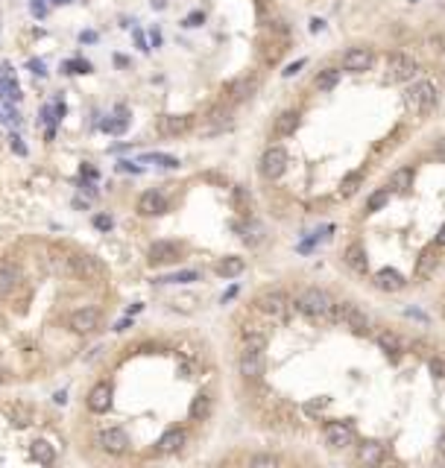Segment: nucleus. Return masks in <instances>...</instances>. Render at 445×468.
I'll return each mask as SVG.
<instances>
[{
	"label": "nucleus",
	"mask_w": 445,
	"mask_h": 468,
	"mask_svg": "<svg viewBox=\"0 0 445 468\" xmlns=\"http://www.w3.org/2000/svg\"><path fill=\"white\" fill-rule=\"evenodd\" d=\"M249 465L252 468H278V465H282V457H275V454H252Z\"/></svg>",
	"instance_id": "nucleus-34"
},
{
	"label": "nucleus",
	"mask_w": 445,
	"mask_h": 468,
	"mask_svg": "<svg viewBox=\"0 0 445 468\" xmlns=\"http://www.w3.org/2000/svg\"><path fill=\"white\" fill-rule=\"evenodd\" d=\"M437 246H445V223L439 226V231H437V240H434Z\"/></svg>",
	"instance_id": "nucleus-46"
},
{
	"label": "nucleus",
	"mask_w": 445,
	"mask_h": 468,
	"mask_svg": "<svg viewBox=\"0 0 445 468\" xmlns=\"http://www.w3.org/2000/svg\"><path fill=\"white\" fill-rule=\"evenodd\" d=\"M439 255H437V249H425L422 252V258H419V263H416V275L419 278H427V275H434V270L439 266Z\"/></svg>",
	"instance_id": "nucleus-26"
},
{
	"label": "nucleus",
	"mask_w": 445,
	"mask_h": 468,
	"mask_svg": "<svg viewBox=\"0 0 445 468\" xmlns=\"http://www.w3.org/2000/svg\"><path fill=\"white\" fill-rule=\"evenodd\" d=\"M345 266L349 270H355L357 275H367L369 273V258H367V249L360 246V243H352L349 249H345Z\"/></svg>",
	"instance_id": "nucleus-18"
},
{
	"label": "nucleus",
	"mask_w": 445,
	"mask_h": 468,
	"mask_svg": "<svg viewBox=\"0 0 445 468\" xmlns=\"http://www.w3.org/2000/svg\"><path fill=\"white\" fill-rule=\"evenodd\" d=\"M372 284H375L378 290H384V293H399L407 281H404V275H402L399 270H392V266H384V270L375 273V281H372Z\"/></svg>",
	"instance_id": "nucleus-16"
},
{
	"label": "nucleus",
	"mask_w": 445,
	"mask_h": 468,
	"mask_svg": "<svg viewBox=\"0 0 445 468\" xmlns=\"http://www.w3.org/2000/svg\"><path fill=\"white\" fill-rule=\"evenodd\" d=\"M390 188H381V191H375L369 199H367V214H375V211H381L387 202H390Z\"/></svg>",
	"instance_id": "nucleus-32"
},
{
	"label": "nucleus",
	"mask_w": 445,
	"mask_h": 468,
	"mask_svg": "<svg viewBox=\"0 0 445 468\" xmlns=\"http://www.w3.org/2000/svg\"><path fill=\"white\" fill-rule=\"evenodd\" d=\"M243 345H249V348H267V333H263L261 328H255V325H246V328H243Z\"/></svg>",
	"instance_id": "nucleus-30"
},
{
	"label": "nucleus",
	"mask_w": 445,
	"mask_h": 468,
	"mask_svg": "<svg viewBox=\"0 0 445 468\" xmlns=\"http://www.w3.org/2000/svg\"><path fill=\"white\" fill-rule=\"evenodd\" d=\"M64 71H68V74H88L91 64L82 62V59H71V62H64Z\"/></svg>",
	"instance_id": "nucleus-38"
},
{
	"label": "nucleus",
	"mask_w": 445,
	"mask_h": 468,
	"mask_svg": "<svg viewBox=\"0 0 445 468\" xmlns=\"http://www.w3.org/2000/svg\"><path fill=\"white\" fill-rule=\"evenodd\" d=\"M255 91V79L243 76V79H235L232 85H228V94H232V99H249Z\"/></svg>",
	"instance_id": "nucleus-29"
},
{
	"label": "nucleus",
	"mask_w": 445,
	"mask_h": 468,
	"mask_svg": "<svg viewBox=\"0 0 445 468\" xmlns=\"http://www.w3.org/2000/svg\"><path fill=\"white\" fill-rule=\"evenodd\" d=\"M437 448H439V454H445V430L439 433V439H437Z\"/></svg>",
	"instance_id": "nucleus-48"
},
{
	"label": "nucleus",
	"mask_w": 445,
	"mask_h": 468,
	"mask_svg": "<svg viewBox=\"0 0 445 468\" xmlns=\"http://www.w3.org/2000/svg\"><path fill=\"white\" fill-rule=\"evenodd\" d=\"M419 74V64L404 56V53H392L387 59V82H410Z\"/></svg>",
	"instance_id": "nucleus-7"
},
{
	"label": "nucleus",
	"mask_w": 445,
	"mask_h": 468,
	"mask_svg": "<svg viewBox=\"0 0 445 468\" xmlns=\"http://www.w3.org/2000/svg\"><path fill=\"white\" fill-rule=\"evenodd\" d=\"M203 21H205V15H203V12H193V15H188L182 24H185V27H203Z\"/></svg>",
	"instance_id": "nucleus-42"
},
{
	"label": "nucleus",
	"mask_w": 445,
	"mask_h": 468,
	"mask_svg": "<svg viewBox=\"0 0 445 468\" xmlns=\"http://www.w3.org/2000/svg\"><path fill=\"white\" fill-rule=\"evenodd\" d=\"M322 439L328 448H334V450H343V448H349L352 439H355V427L352 422H328L325 430H322Z\"/></svg>",
	"instance_id": "nucleus-9"
},
{
	"label": "nucleus",
	"mask_w": 445,
	"mask_h": 468,
	"mask_svg": "<svg viewBox=\"0 0 445 468\" xmlns=\"http://www.w3.org/2000/svg\"><path fill=\"white\" fill-rule=\"evenodd\" d=\"M164 211H167V199H164V193L146 191V193L138 196V214H144V216H161Z\"/></svg>",
	"instance_id": "nucleus-15"
},
{
	"label": "nucleus",
	"mask_w": 445,
	"mask_h": 468,
	"mask_svg": "<svg viewBox=\"0 0 445 468\" xmlns=\"http://www.w3.org/2000/svg\"><path fill=\"white\" fill-rule=\"evenodd\" d=\"M144 161H156L158 167H167V170H176V167H179V158H173V156H146Z\"/></svg>",
	"instance_id": "nucleus-37"
},
{
	"label": "nucleus",
	"mask_w": 445,
	"mask_h": 468,
	"mask_svg": "<svg viewBox=\"0 0 445 468\" xmlns=\"http://www.w3.org/2000/svg\"><path fill=\"white\" fill-rule=\"evenodd\" d=\"M375 343H378V348H381V351H387L390 357H399L402 351H404L402 337H395L392 331H378V333H375Z\"/></svg>",
	"instance_id": "nucleus-21"
},
{
	"label": "nucleus",
	"mask_w": 445,
	"mask_h": 468,
	"mask_svg": "<svg viewBox=\"0 0 445 468\" xmlns=\"http://www.w3.org/2000/svg\"><path fill=\"white\" fill-rule=\"evenodd\" d=\"M85 404H88V410L97 413V415L109 413V410H111V383H106V380L94 383L91 392H88V398H85Z\"/></svg>",
	"instance_id": "nucleus-13"
},
{
	"label": "nucleus",
	"mask_w": 445,
	"mask_h": 468,
	"mask_svg": "<svg viewBox=\"0 0 445 468\" xmlns=\"http://www.w3.org/2000/svg\"><path fill=\"white\" fill-rule=\"evenodd\" d=\"M331 322H337V325H343V328H349L352 333H357V337H367V333L372 331L369 316H367L364 310H360L357 305H352V302H337V305H334Z\"/></svg>",
	"instance_id": "nucleus-3"
},
{
	"label": "nucleus",
	"mask_w": 445,
	"mask_h": 468,
	"mask_svg": "<svg viewBox=\"0 0 445 468\" xmlns=\"http://www.w3.org/2000/svg\"><path fill=\"white\" fill-rule=\"evenodd\" d=\"M243 270H246V261L238 258V255H228V258L217 261V266H214V273H217L220 278H238Z\"/></svg>",
	"instance_id": "nucleus-22"
},
{
	"label": "nucleus",
	"mask_w": 445,
	"mask_h": 468,
	"mask_svg": "<svg viewBox=\"0 0 445 468\" xmlns=\"http://www.w3.org/2000/svg\"><path fill=\"white\" fill-rule=\"evenodd\" d=\"M328 404H331V398H328V395H317L314 401H308V404H305V413H308V415H317V413H322Z\"/></svg>",
	"instance_id": "nucleus-36"
},
{
	"label": "nucleus",
	"mask_w": 445,
	"mask_h": 468,
	"mask_svg": "<svg viewBox=\"0 0 445 468\" xmlns=\"http://www.w3.org/2000/svg\"><path fill=\"white\" fill-rule=\"evenodd\" d=\"M360 181H364V170L349 173V176L343 179V185H340V196H352V193L360 188Z\"/></svg>",
	"instance_id": "nucleus-33"
},
{
	"label": "nucleus",
	"mask_w": 445,
	"mask_h": 468,
	"mask_svg": "<svg viewBox=\"0 0 445 468\" xmlns=\"http://www.w3.org/2000/svg\"><path fill=\"white\" fill-rule=\"evenodd\" d=\"M68 325H71L74 333H94L97 328H100V310L97 308H79V310L71 313Z\"/></svg>",
	"instance_id": "nucleus-11"
},
{
	"label": "nucleus",
	"mask_w": 445,
	"mask_h": 468,
	"mask_svg": "<svg viewBox=\"0 0 445 468\" xmlns=\"http://www.w3.org/2000/svg\"><path fill=\"white\" fill-rule=\"evenodd\" d=\"M437 99H439V88L434 79H422L416 85H410L407 94H404V106L413 111V114H427L437 109Z\"/></svg>",
	"instance_id": "nucleus-2"
},
{
	"label": "nucleus",
	"mask_w": 445,
	"mask_h": 468,
	"mask_svg": "<svg viewBox=\"0 0 445 468\" xmlns=\"http://www.w3.org/2000/svg\"><path fill=\"white\" fill-rule=\"evenodd\" d=\"M196 278H200V273L185 270V273H173V275L158 278V284H188V281H196Z\"/></svg>",
	"instance_id": "nucleus-35"
},
{
	"label": "nucleus",
	"mask_w": 445,
	"mask_h": 468,
	"mask_svg": "<svg viewBox=\"0 0 445 468\" xmlns=\"http://www.w3.org/2000/svg\"><path fill=\"white\" fill-rule=\"evenodd\" d=\"M302 68H305V59H296V62H293V64H287V68H285V71H282V74H285V76H287V79H290V76H296V74H299V71H302Z\"/></svg>",
	"instance_id": "nucleus-41"
},
{
	"label": "nucleus",
	"mask_w": 445,
	"mask_h": 468,
	"mask_svg": "<svg viewBox=\"0 0 445 468\" xmlns=\"http://www.w3.org/2000/svg\"><path fill=\"white\" fill-rule=\"evenodd\" d=\"M188 415H191V422H205L211 415V395H205V392L196 395L188 407Z\"/></svg>",
	"instance_id": "nucleus-24"
},
{
	"label": "nucleus",
	"mask_w": 445,
	"mask_h": 468,
	"mask_svg": "<svg viewBox=\"0 0 445 468\" xmlns=\"http://www.w3.org/2000/svg\"><path fill=\"white\" fill-rule=\"evenodd\" d=\"M290 308V298L285 290H263L258 298H255V310L270 316V319H282Z\"/></svg>",
	"instance_id": "nucleus-4"
},
{
	"label": "nucleus",
	"mask_w": 445,
	"mask_h": 468,
	"mask_svg": "<svg viewBox=\"0 0 445 468\" xmlns=\"http://www.w3.org/2000/svg\"><path fill=\"white\" fill-rule=\"evenodd\" d=\"M29 454H32V460L41 462V465H53V460H56L53 445H50V442H44V439H36V442H32Z\"/></svg>",
	"instance_id": "nucleus-27"
},
{
	"label": "nucleus",
	"mask_w": 445,
	"mask_h": 468,
	"mask_svg": "<svg viewBox=\"0 0 445 468\" xmlns=\"http://www.w3.org/2000/svg\"><path fill=\"white\" fill-rule=\"evenodd\" d=\"M439 4H442V6H445V0H439Z\"/></svg>",
	"instance_id": "nucleus-52"
},
{
	"label": "nucleus",
	"mask_w": 445,
	"mask_h": 468,
	"mask_svg": "<svg viewBox=\"0 0 445 468\" xmlns=\"http://www.w3.org/2000/svg\"><path fill=\"white\" fill-rule=\"evenodd\" d=\"M44 12H47V6H44V4H39V0H32V15H39V18H41Z\"/></svg>",
	"instance_id": "nucleus-45"
},
{
	"label": "nucleus",
	"mask_w": 445,
	"mask_h": 468,
	"mask_svg": "<svg viewBox=\"0 0 445 468\" xmlns=\"http://www.w3.org/2000/svg\"><path fill=\"white\" fill-rule=\"evenodd\" d=\"M238 231H240L243 243H249V246H258V243H261V238H263V228H261L255 220H243V223L238 226Z\"/></svg>",
	"instance_id": "nucleus-28"
},
{
	"label": "nucleus",
	"mask_w": 445,
	"mask_h": 468,
	"mask_svg": "<svg viewBox=\"0 0 445 468\" xmlns=\"http://www.w3.org/2000/svg\"><path fill=\"white\" fill-rule=\"evenodd\" d=\"M94 226H97V228H103V231L111 228V216H103V214H100V216H94Z\"/></svg>",
	"instance_id": "nucleus-43"
},
{
	"label": "nucleus",
	"mask_w": 445,
	"mask_h": 468,
	"mask_svg": "<svg viewBox=\"0 0 445 468\" xmlns=\"http://www.w3.org/2000/svg\"><path fill=\"white\" fill-rule=\"evenodd\" d=\"M258 170H261V176H263V179H270V181L282 179V176H285V170H287V149H285V146H270L267 153L261 156Z\"/></svg>",
	"instance_id": "nucleus-6"
},
{
	"label": "nucleus",
	"mask_w": 445,
	"mask_h": 468,
	"mask_svg": "<svg viewBox=\"0 0 445 468\" xmlns=\"http://www.w3.org/2000/svg\"><path fill=\"white\" fill-rule=\"evenodd\" d=\"M53 4H59V6H64V4H71V0H53Z\"/></svg>",
	"instance_id": "nucleus-51"
},
{
	"label": "nucleus",
	"mask_w": 445,
	"mask_h": 468,
	"mask_svg": "<svg viewBox=\"0 0 445 468\" xmlns=\"http://www.w3.org/2000/svg\"><path fill=\"white\" fill-rule=\"evenodd\" d=\"M12 149H15L18 156H27V146L21 144V138H12Z\"/></svg>",
	"instance_id": "nucleus-44"
},
{
	"label": "nucleus",
	"mask_w": 445,
	"mask_h": 468,
	"mask_svg": "<svg viewBox=\"0 0 445 468\" xmlns=\"http://www.w3.org/2000/svg\"><path fill=\"white\" fill-rule=\"evenodd\" d=\"M410 185H413V170L410 167H404V170H395L392 179H390V191H410Z\"/></svg>",
	"instance_id": "nucleus-31"
},
{
	"label": "nucleus",
	"mask_w": 445,
	"mask_h": 468,
	"mask_svg": "<svg viewBox=\"0 0 445 468\" xmlns=\"http://www.w3.org/2000/svg\"><path fill=\"white\" fill-rule=\"evenodd\" d=\"M427 369H431V375H434V378H445V360L431 357V363H427Z\"/></svg>",
	"instance_id": "nucleus-39"
},
{
	"label": "nucleus",
	"mask_w": 445,
	"mask_h": 468,
	"mask_svg": "<svg viewBox=\"0 0 445 468\" xmlns=\"http://www.w3.org/2000/svg\"><path fill=\"white\" fill-rule=\"evenodd\" d=\"M299 123H302L299 111H282V114H278V121H275V135L278 138H290L293 132L299 129Z\"/></svg>",
	"instance_id": "nucleus-23"
},
{
	"label": "nucleus",
	"mask_w": 445,
	"mask_h": 468,
	"mask_svg": "<svg viewBox=\"0 0 445 468\" xmlns=\"http://www.w3.org/2000/svg\"><path fill=\"white\" fill-rule=\"evenodd\" d=\"M384 454H387L384 442H378V439H367L364 445H360V450H357V460L364 462V465H378V462L384 460Z\"/></svg>",
	"instance_id": "nucleus-19"
},
{
	"label": "nucleus",
	"mask_w": 445,
	"mask_h": 468,
	"mask_svg": "<svg viewBox=\"0 0 445 468\" xmlns=\"http://www.w3.org/2000/svg\"><path fill=\"white\" fill-rule=\"evenodd\" d=\"M375 62V53L369 47H349L343 53V71L349 74H367Z\"/></svg>",
	"instance_id": "nucleus-10"
},
{
	"label": "nucleus",
	"mask_w": 445,
	"mask_h": 468,
	"mask_svg": "<svg viewBox=\"0 0 445 468\" xmlns=\"http://www.w3.org/2000/svg\"><path fill=\"white\" fill-rule=\"evenodd\" d=\"M263 366H267V360H263V348H249L243 345L240 357H238V369L246 380H258L263 375Z\"/></svg>",
	"instance_id": "nucleus-8"
},
{
	"label": "nucleus",
	"mask_w": 445,
	"mask_h": 468,
	"mask_svg": "<svg viewBox=\"0 0 445 468\" xmlns=\"http://www.w3.org/2000/svg\"><path fill=\"white\" fill-rule=\"evenodd\" d=\"M29 68L36 71V74H44V64H41V62H29Z\"/></svg>",
	"instance_id": "nucleus-49"
},
{
	"label": "nucleus",
	"mask_w": 445,
	"mask_h": 468,
	"mask_svg": "<svg viewBox=\"0 0 445 468\" xmlns=\"http://www.w3.org/2000/svg\"><path fill=\"white\" fill-rule=\"evenodd\" d=\"M334 305L337 302L331 298V293H325L320 287H308L299 293V298H296V310L308 316V319H320V322H331Z\"/></svg>",
	"instance_id": "nucleus-1"
},
{
	"label": "nucleus",
	"mask_w": 445,
	"mask_h": 468,
	"mask_svg": "<svg viewBox=\"0 0 445 468\" xmlns=\"http://www.w3.org/2000/svg\"><path fill=\"white\" fill-rule=\"evenodd\" d=\"M193 126V117L191 114H164L158 121V132L167 138H176V135H185V132Z\"/></svg>",
	"instance_id": "nucleus-14"
},
{
	"label": "nucleus",
	"mask_w": 445,
	"mask_h": 468,
	"mask_svg": "<svg viewBox=\"0 0 445 468\" xmlns=\"http://www.w3.org/2000/svg\"><path fill=\"white\" fill-rule=\"evenodd\" d=\"M129 445H132V442H129V433H126L123 427H106V430L97 433V448H100L103 454H109V457L126 454Z\"/></svg>",
	"instance_id": "nucleus-5"
},
{
	"label": "nucleus",
	"mask_w": 445,
	"mask_h": 468,
	"mask_svg": "<svg viewBox=\"0 0 445 468\" xmlns=\"http://www.w3.org/2000/svg\"><path fill=\"white\" fill-rule=\"evenodd\" d=\"M337 85H340V71H337V68H325V71H320L317 79H314V88H317L320 94H331Z\"/></svg>",
	"instance_id": "nucleus-25"
},
{
	"label": "nucleus",
	"mask_w": 445,
	"mask_h": 468,
	"mask_svg": "<svg viewBox=\"0 0 445 468\" xmlns=\"http://www.w3.org/2000/svg\"><path fill=\"white\" fill-rule=\"evenodd\" d=\"M179 255H182L179 243H173V240H156V243L150 246V252H146V261H150L153 266H161V263L179 261Z\"/></svg>",
	"instance_id": "nucleus-12"
},
{
	"label": "nucleus",
	"mask_w": 445,
	"mask_h": 468,
	"mask_svg": "<svg viewBox=\"0 0 445 468\" xmlns=\"http://www.w3.org/2000/svg\"><path fill=\"white\" fill-rule=\"evenodd\" d=\"M185 442H188V433L182 430V427H170L164 436L158 439V454H176V450H182L185 448Z\"/></svg>",
	"instance_id": "nucleus-17"
},
{
	"label": "nucleus",
	"mask_w": 445,
	"mask_h": 468,
	"mask_svg": "<svg viewBox=\"0 0 445 468\" xmlns=\"http://www.w3.org/2000/svg\"><path fill=\"white\" fill-rule=\"evenodd\" d=\"M21 284V270L12 263H0V296L15 293V287Z\"/></svg>",
	"instance_id": "nucleus-20"
},
{
	"label": "nucleus",
	"mask_w": 445,
	"mask_h": 468,
	"mask_svg": "<svg viewBox=\"0 0 445 468\" xmlns=\"http://www.w3.org/2000/svg\"><path fill=\"white\" fill-rule=\"evenodd\" d=\"M79 41H82V44H85V41H97V32H82Z\"/></svg>",
	"instance_id": "nucleus-47"
},
{
	"label": "nucleus",
	"mask_w": 445,
	"mask_h": 468,
	"mask_svg": "<svg viewBox=\"0 0 445 468\" xmlns=\"http://www.w3.org/2000/svg\"><path fill=\"white\" fill-rule=\"evenodd\" d=\"M167 6V0H153V9H164Z\"/></svg>",
	"instance_id": "nucleus-50"
},
{
	"label": "nucleus",
	"mask_w": 445,
	"mask_h": 468,
	"mask_svg": "<svg viewBox=\"0 0 445 468\" xmlns=\"http://www.w3.org/2000/svg\"><path fill=\"white\" fill-rule=\"evenodd\" d=\"M235 202H240L243 214H249V193H246L243 188H238V191H235Z\"/></svg>",
	"instance_id": "nucleus-40"
}]
</instances>
